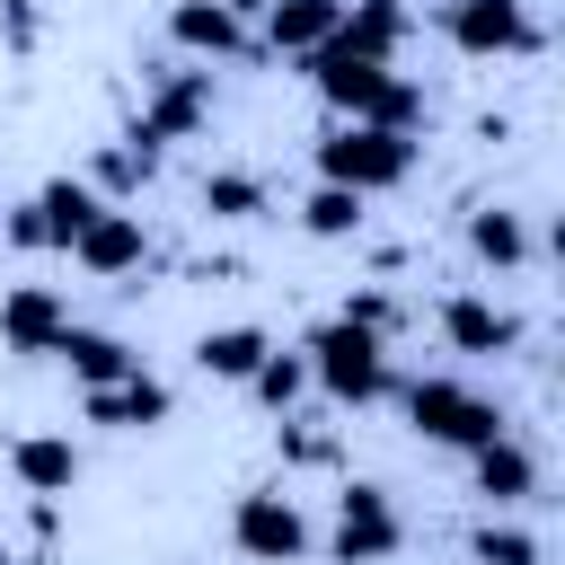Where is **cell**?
<instances>
[{"mask_svg":"<svg viewBox=\"0 0 565 565\" xmlns=\"http://www.w3.org/2000/svg\"><path fill=\"white\" fill-rule=\"evenodd\" d=\"M79 415L106 424V433H159V424L177 415V397H168V380L132 371V380H115V388H79Z\"/></svg>","mask_w":565,"mask_h":565,"instance_id":"obj_10","label":"cell"},{"mask_svg":"<svg viewBox=\"0 0 565 565\" xmlns=\"http://www.w3.org/2000/svg\"><path fill=\"white\" fill-rule=\"evenodd\" d=\"M309 159H318V185H344V194H362V203L415 177V141H406V132H380V124H327V132L309 141Z\"/></svg>","mask_w":565,"mask_h":565,"instance_id":"obj_1","label":"cell"},{"mask_svg":"<svg viewBox=\"0 0 565 565\" xmlns=\"http://www.w3.org/2000/svg\"><path fill=\"white\" fill-rule=\"evenodd\" d=\"M0 565H9V547H0Z\"/></svg>","mask_w":565,"mask_h":565,"instance_id":"obj_28","label":"cell"},{"mask_svg":"<svg viewBox=\"0 0 565 565\" xmlns=\"http://www.w3.org/2000/svg\"><path fill=\"white\" fill-rule=\"evenodd\" d=\"M468 556H477V565H547V547H539L530 530H512V521H477Z\"/></svg>","mask_w":565,"mask_h":565,"instance_id":"obj_25","label":"cell"},{"mask_svg":"<svg viewBox=\"0 0 565 565\" xmlns=\"http://www.w3.org/2000/svg\"><path fill=\"white\" fill-rule=\"evenodd\" d=\"M35 212H44V230H53V247H71L97 212H106V194L88 185V177H44V194H35Z\"/></svg>","mask_w":565,"mask_h":565,"instance_id":"obj_20","label":"cell"},{"mask_svg":"<svg viewBox=\"0 0 565 565\" xmlns=\"http://www.w3.org/2000/svg\"><path fill=\"white\" fill-rule=\"evenodd\" d=\"M0 26H9V44H35V0H0Z\"/></svg>","mask_w":565,"mask_h":565,"instance_id":"obj_27","label":"cell"},{"mask_svg":"<svg viewBox=\"0 0 565 565\" xmlns=\"http://www.w3.org/2000/svg\"><path fill=\"white\" fill-rule=\"evenodd\" d=\"M441 26H450V44H459L468 62L539 53V18H530V0H450V9H441Z\"/></svg>","mask_w":565,"mask_h":565,"instance_id":"obj_6","label":"cell"},{"mask_svg":"<svg viewBox=\"0 0 565 565\" xmlns=\"http://www.w3.org/2000/svg\"><path fill=\"white\" fill-rule=\"evenodd\" d=\"M0 230H9V247H53V230H44V212H35V203H18Z\"/></svg>","mask_w":565,"mask_h":565,"instance_id":"obj_26","label":"cell"},{"mask_svg":"<svg viewBox=\"0 0 565 565\" xmlns=\"http://www.w3.org/2000/svg\"><path fill=\"white\" fill-rule=\"evenodd\" d=\"M468 477H477V494H486L494 512H503V503H530V494H539V459H530V450H521L512 433H494L486 450H468Z\"/></svg>","mask_w":565,"mask_h":565,"instance_id":"obj_18","label":"cell"},{"mask_svg":"<svg viewBox=\"0 0 565 565\" xmlns=\"http://www.w3.org/2000/svg\"><path fill=\"white\" fill-rule=\"evenodd\" d=\"M300 362H309V388H327L335 406H380L388 397V335H371L353 318H327L300 344Z\"/></svg>","mask_w":565,"mask_h":565,"instance_id":"obj_2","label":"cell"},{"mask_svg":"<svg viewBox=\"0 0 565 565\" xmlns=\"http://www.w3.org/2000/svg\"><path fill=\"white\" fill-rule=\"evenodd\" d=\"M441 9H450V0H441Z\"/></svg>","mask_w":565,"mask_h":565,"instance_id":"obj_29","label":"cell"},{"mask_svg":"<svg viewBox=\"0 0 565 565\" xmlns=\"http://www.w3.org/2000/svg\"><path fill=\"white\" fill-rule=\"evenodd\" d=\"M168 44H177V53H203V62H238V53H256V35H247L221 0H177V9H168Z\"/></svg>","mask_w":565,"mask_h":565,"instance_id":"obj_13","label":"cell"},{"mask_svg":"<svg viewBox=\"0 0 565 565\" xmlns=\"http://www.w3.org/2000/svg\"><path fill=\"white\" fill-rule=\"evenodd\" d=\"M230 547H238L247 565H300V556H309V512H300L282 486H256V494L230 503Z\"/></svg>","mask_w":565,"mask_h":565,"instance_id":"obj_5","label":"cell"},{"mask_svg":"<svg viewBox=\"0 0 565 565\" xmlns=\"http://www.w3.org/2000/svg\"><path fill=\"white\" fill-rule=\"evenodd\" d=\"M9 477H18L35 503H62V494L79 486V450H71V433H18V441H9Z\"/></svg>","mask_w":565,"mask_h":565,"instance_id":"obj_12","label":"cell"},{"mask_svg":"<svg viewBox=\"0 0 565 565\" xmlns=\"http://www.w3.org/2000/svg\"><path fill=\"white\" fill-rule=\"evenodd\" d=\"M433 327H441V344H450V353H477V362H486V353H512V344H521V318H512V309H494L486 291H450Z\"/></svg>","mask_w":565,"mask_h":565,"instance_id":"obj_11","label":"cell"},{"mask_svg":"<svg viewBox=\"0 0 565 565\" xmlns=\"http://www.w3.org/2000/svg\"><path fill=\"white\" fill-rule=\"evenodd\" d=\"M53 362H71V380L79 388H115V380H132L141 371V353L124 344V335H106V327H62V344H53Z\"/></svg>","mask_w":565,"mask_h":565,"instance_id":"obj_14","label":"cell"},{"mask_svg":"<svg viewBox=\"0 0 565 565\" xmlns=\"http://www.w3.org/2000/svg\"><path fill=\"white\" fill-rule=\"evenodd\" d=\"M62 327H71V300H62L53 282H9V291H0V344H9V353L35 362V353L62 344Z\"/></svg>","mask_w":565,"mask_h":565,"instance_id":"obj_9","label":"cell"},{"mask_svg":"<svg viewBox=\"0 0 565 565\" xmlns=\"http://www.w3.org/2000/svg\"><path fill=\"white\" fill-rule=\"evenodd\" d=\"M406 424H415V441H433V450H486L494 433H503V406L486 397V388H468V380H406Z\"/></svg>","mask_w":565,"mask_h":565,"instance_id":"obj_3","label":"cell"},{"mask_svg":"<svg viewBox=\"0 0 565 565\" xmlns=\"http://www.w3.org/2000/svg\"><path fill=\"white\" fill-rule=\"evenodd\" d=\"M468 256H477V265H494V274L530 265V221H521V212H503V203H477V212H468Z\"/></svg>","mask_w":565,"mask_h":565,"instance_id":"obj_19","label":"cell"},{"mask_svg":"<svg viewBox=\"0 0 565 565\" xmlns=\"http://www.w3.org/2000/svg\"><path fill=\"white\" fill-rule=\"evenodd\" d=\"M327 547H335V565H388V556L406 547V521H397L388 486H371V477L335 486V530H327Z\"/></svg>","mask_w":565,"mask_h":565,"instance_id":"obj_4","label":"cell"},{"mask_svg":"<svg viewBox=\"0 0 565 565\" xmlns=\"http://www.w3.org/2000/svg\"><path fill=\"white\" fill-rule=\"evenodd\" d=\"M406 35H415V9H406V0H344V26H335L344 53H362V62H397Z\"/></svg>","mask_w":565,"mask_h":565,"instance_id":"obj_15","label":"cell"},{"mask_svg":"<svg viewBox=\"0 0 565 565\" xmlns=\"http://www.w3.org/2000/svg\"><path fill=\"white\" fill-rule=\"evenodd\" d=\"M265 353H274V335H265V327H247V318H238V327H203V335H194V371H203V380H230V388H247Z\"/></svg>","mask_w":565,"mask_h":565,"instance_id":"obj_17","label":"cell"},{"mask_svg":"<svg viewBox=\"0 0 565 565\" xmlns=\"http://www.w3.org/2000/svg\"><path fill=\"white\" fill-rule=\"evenodd\" d=\"M150 177H159V150H150V141H132V132H124L115 150H97V168H88V185H97L106 203H115V194H141Z\"/></svg>","mask_w":565,"mask_h":565,"instance_id":"obj_21","label":"cell"},{"mask_svg":"<svg viewBox=\"0 0 565 565\" xmlns=\"http://www.w3.org/2000/svg\"><path fill=\"white\" fill-rule=\"evenodd\" d=\"M247 388H256V406H274V415H291V397H300V388H309V362H300V353H282V344H274V353H265V362H256V380H247Z\"/></svg>","mask_w":565,"mask_h":565,"instance_id":"obj_24","label":"cell"},{"mask_svg":"<svg viewBox=\"0 0 565 565\" xmlns=\"http://www.w3.org/2000/svg\"><path fill=\"white\" fill-rule=\"evenodd\" d=\"M203 115H212V71H159V79H150V97H141L132 141H150V150L194 141V132H203Z\"/></svg>","mask_w":565,"mask_h":565,"instance_id":"obj_7","label":"cell"},{"mask_svg":"<svg viewBox=\"0 0 565 565\" xmlns=\"http://www.w3.org/2000/svg\"><path fill=\"white\" fill-rule=\"evenodd\" d=\"M71 265L79 274H97V282H124V274H141L150 265V230H141V212H124V203H106L79 238H71Z\"/></svg>","mask_w":565,"mask_h":565,"instance_id":"obj_8","label":"cell"},{"mask_svg":"<svg viewBox=\"0 0 565 565\" xmlns=\"http://www.w3.org/2000/svg\"><path fill=\"white\" fill-rule=\"evenodd\" d=\"M203 212H212V221H256V212H265V185H256L247 168H212V177H203Z\"/></svg>","mask_w":565,"mask_h":565,"instance_id":"obj_23","label":"cell"},{"mask_svg":"<svg viewBox=\"0 0 565 565\" xmlns=\"http://www.w3.org/2000/svg\"><path fill=\"white\" fill-rule=\"evenodd\" d=\"M362 221H371V203L344 194V185H309L300 194V230L309 238H362Z\"/></svg>","mask_w":565,"mask_h":565,"instance_id":"obj_22","label":"cell"},{"mask_svg":"<svg viewBox=\"0 0 565 565\" xmlns=\"http://www.w3.org/2000/svg\"><path fill=\"white\" fill-rule=\"evenodd\" d=\"M335 26H344V0H274V9H265V53L309 62Z\"/></svg>","mask_w":565,"mask_h":565,"instance_id":"obj_16","label":"cell"}]
</instances>
